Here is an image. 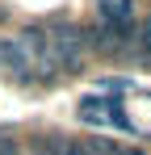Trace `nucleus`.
Returning <instances> with one entry per match:
<instances>
[{
  "mask_svg": "<svg viewBox=\"0 0 151 155\" xmlns=\"http://www.w3.org/2000/svg\"><path fill=\"white\" fill-rule=\"evenodd\" d=\"M50 29V59H55V71H80L84 67V54H88V42H84V29L72 25V21H59Z\"/></svg>",
  "mask_w": 151,
  "mask_h": 155,
  "instance_id": "nucleus-1",
  "label": "nucleus"
},
{
  "mask_svg": "<svg viewBox=\"0 0 151 155\" xmlns=\"http://www.w3.org/2000/svg\"><path fill=\"white\" fill-rule=\"evenodd\" d=\"M80 117L92 126H113V130H130V117L122 113V105L109 97H84L80 101Z\"/></svg>",
  "mask_w": 151,
  "mask_h": 155,
  "instance_id": "nucleus-2",
  "label": "nucleus"
},
{
  "mask_svg": "<svg viewBox=\"0 0 151 155\" xmlns=\"http://www.w3.org/2000/svg\"><path fill=\"white\" fill-rule=\"evenodd\" d=\"M0 63H4L17 80H21V84H29V80L38 76V67H34V59L25 54L21 42H0Z\"/></svg>",
  "mask_w": 151,
  "mask_h": 155,
  "instance_id": "nucleus-3",
  "label": "nucleus"
},
{
  "mask_svg": "<svg viewBox=\"0 0 151 155\" xmlns=\"http://www.w3.org/2000/svg\"><path fill=\"white\" fill-rule=\"evenodd\" d=\"M130 51H134V59H139L143 67H151V17L134 25V46H130Z\"/></svg>",
  "mask_w": 151,
  "mask_h": 155,
  "instance_id": "nucleus-4",
  "label": "nucleus"
},
{
  "mask_svg": "<svg viewBox=\"0 0 151 155\" xmlns=\"http://www.w3.org/2000/svg\"><path fill=\"white\" fill-rule=\"evenodd\" d=\"M0 155H21V143L13 134H0Z\"/></svg>",
  "mask_w": 151,
  "mask_h": 155,
  "instance_id": "nucleus-5",
  "label": "nucleus"
},
{
  "mask_svg": "<svg viewBox=\"0 0 151 155\" xmlns=\"http://www.w3.org/2000/svg\"><path fill=\"white\" fill-rule=\"evenodd\" d=\"M113 155H143V151H139V147H118Z\"/></svg>",
  "mask_w": 151,
  "mask_h": 155,
  "instance_id": "nucleus-6",
  "label": "nucleus"
}]
</instances>
